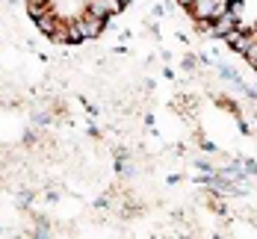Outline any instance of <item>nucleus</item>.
I'll list each match as a JSON object with an SVG mask.
<instances>
[{"instance_id":"f257e3e1","label":"nucleus","mask_w":257,"mask_h":239,"mask_svg":"<svg viewBox=\"0 0 257 239\" xmlns=\"http://www.w3.org/2000/svg\"><path fill=\"white\" fill-rule=\"evenodd\" d=\"M242 24V18L239 15H233L231 9L228 12H222L219 18H213V21H207V24H198L201 30H204L207 36H213V39H225L231 30H236V27Z\"/></svg>"},{"instance_id":"f03ea898","label":"nucleus","mask_w":257,"mask_h":239,"mask_svg":"<svg viewBox=\"0 0 257 239\" xmlns=\"http://www.w3.org/2000/svg\"><path fill=\"white\" fill-rule=\"evenodd\" d=\"M71 24H74V30H77L80 42H92V39H98V36L103 33L106 21H103V18H95L92 12H83V15H80V18H74Z\"/></svg>"},{"instance_id":"7ed1b4c3","label":"nucleus","mask_w":257,"mask_h":239,"mask_svg":"<svg viewBox=\"0 0 257 239\" xmlns=\"http://www.w3.org/2000/svg\"><path fill=\"white\" fill-rule=\"evenodd\" d=\"M124 6L118 3V0H86V12H92L95 18H103V21H109L112 15H118Z\"/></svg>"},{"instance_id":"20e7f679","label":"nucleus","mask_w":257,"mask_h":239,"mask_svg":"<svg viewBox=\"0 0 257 239\" xmlns=\"http://www.w3.org/2000/svg\"><path fill=\"white\" fill-rule=\"evenodd\" d=\"M59 21H62V18H59V15H56V12L51 9V12H45V15H39V18H36V27H39L45 36H51L53 30H56V24H59Z\"/></svg>"},{"instance_id":"39448f33","label":"nucleus","mask_w":257,"mask_h":239,"mask_svg":"<svg viewBox=\"0 0 257 239\" xmlns=\"http://www.w3.org/2000/svg\"><path fill=\"white\" fill-rule=\"evenodd\" d=\"M53 9V0H27V15L36 21L39 15H45V12H51Z\"/></svg>"},{"instance_id":"423d86ee","label":"nucleus","mask_w":257,"mask_h":239,"mask_svg":"<svg viewBox=\"0 0 257 239\" xmlns=\"http://www.w3.org/2000/svg\"><path fill=\"white\" fill-rule=\"evenodd\" d=\"M242 56L248 59V65H251V68H257V39L248 45V48H245V51H242Z\"/></svg>"},{"instance_id":"0eeeda50","label":"nucleus","mask_w":257,"mask_h":239,"mask_svg":"<svg viewBox=\"0 0 257 239\" xmlns=\"http://www.w3.org/2000/svg\"><path fill=\"white\" fill-rule=\"evenodd\" d=\"M183 68L192 71V68H195V56H186V59H183Z\"/></svg>"}]
</instances>
